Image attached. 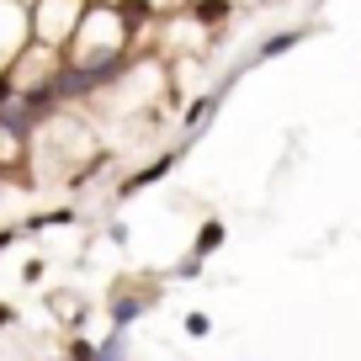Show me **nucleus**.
<instances>
[{
    "label": "nucleus",
    "mask_w": 361,
    "mask_h": 361,
    "mask_svg": "<svg viewBox=\"0 0 361 361\" xmlns=\"http://www.w3.org/2000/svg\"><path fill=\"white\" fill-rule=\"evenodd\" d=\"M224 90L228 85H218V90H207V96H197L192 106H186V117H180V128H186V144H192L197 133H202L207 123H213V112H218V102H224Z\"/></svg>",
    "instance_id": "obj_6"
},
{
    "label": "nucleus",
    "mask_w": 361,
    "mask_h": 361,
    "mask_svg": "<svg viewBox=\"0 0 361 361\" xmlns=\"http://www.w3.org/2000/svg\"><path fill=\"white\" fill-rule=\"evenodd\" d=\"M16 234H22V228H0V255H6V250L16 245Z\"/></svg>",
    "instance_id": "obj_13"
},
{
    "label": "nucleus",
    "mask_w": 361,
    "mask_h": 361,
    "mask_svg": "<svg viewBox=\"0 0 361 361\" xmlns=\"http://www.w3.org/2000/svg\"><path fill=\"white\" fill-rule=\"evenodd\" d=\"M69 224H75V207H54V213H32L22 228H32V234H37V228H69Z\"/></svg>",
    "instance_id": "obj_9"
},
{
    "label": "nucleus",
    "mask_w": 361,
    "mask_h": 361,
    "mask_svg": "<svg viewBox=\"0 0 361 361\" xmlns=\"http://www.w3.org/2000/svg\"><path fill=\"white\" fill-rule=\"evenodd\" d=\"M234 6H260V0H234Z\"/></svg>",
    "instance_id": "obj_16"
},
{
    "label": "nucleus",
    "mask_w": 361,
    "mask_h": 361,
    "mask_svg": "<svg viewBox=\"0 0 361 361\" xmlns=\"http://www.w3.org/2000/svg\"><path fill=\"white\" fill-rule=\"evenodd\" d=\"M180 154H186V149H165V154H154V159H149L144 170H133V176H123V186H117V197H138V192H144V186H154V180H165L170 170L180 165Z\"/></svg>",
    "instance_id": "obj_4"
},
{
    "label": "nucleus",
    "mask_w": 361,
    "mask_h": 361,
    "mask_svg": "<svg viewBox=\"0 0 361 361\" xmlns=\"http://www.w3.org/2000/svg\"><path fill=\"white\" fill-rule=\"evenodd\" d=\"M144 308H154V282H144V287H133V282H117L112 287V298H106V319H112V329H128Z\"/></svg>",
    "instance_id": "obj_3"
},
{
    "label": "nucleus",
    "mask_w": 361,
    "mask_h": 361,
    "mask_svg": "<svg viewBox=\"0 0 361 361\" xmlns=\"http://www.w3.org/2000/svg\"><path fill=\"white\" fill-rule=\"evenodd\" d=\"M96 350H102V345H96V340H85V335H69L64 356H69V361H96Z\"/></svg>",
    "instance_id": "obj_11"
},
{
    "label": "nucleus",
    "mask_w": 361,
    "mask_h": 361,
    "mask_svg": "<svg viewBox=\"0 0 361 361\" xmlns=\"http://www.w3.org/2000/svg\"><path fill=\"white\" fill-rule=\"evenodd\" d=\"M224 239H228L224 218H207V224L197 228V239H192V255H197V260H207V255H213V250H224Z\"/></svg>",
    "instance_id": "obj_8"
},
{
    "label": "nucleus",
    "mask_w": 361,
    "mask_h": 361,
    "mask_svg": "<svg viewBox=\"0 0 361 361\" xmlns=\"http://www.w3.org/2000/svg\"><path fill=\"white\" fill-rule=\"evenodd\" d=\"M96 361H128V329H112L96 350Z\"/></svg>",
    "instance_id": "obj_10"
},
{
    "label": "nucleus",
    "mask_w": 361,
    "mask_h": 361,
    "mask_svg": "<svg viewBox=\"0 0 361 361\" xmlns=\"http://www.w3.org/2000/svg\"><path fill=\"white\" fill-rule=\"evenodd\" d=\"M90 6H96V0H37L32 6V43L64 54V48L75 43V32H80Z\"/></svg>",
    "instance_id": "obj_1"
},
{
    "label": "nucleus",
    "mask_w": 361,
    "mask_h": 361,
    "mask_svg": "<svg viewBox=\"0 0 361 361\" xmlns=\"http://www.w3.org/2000/svg\"><path fill=\"white\" fill-rule=\"evenodd\" d=\"M16 6H27V11H32V6H37V0H16Z\"/></svg>",
    "instance_id": "obj_15"
},
{
    "label": "nucleus",
    "mask_w": 361,
    "mask_h": 361,
    "mask_svg": "<svg viewBox=\"0 0 361 361\" xmlns=\"http://www.w3.org/2000/svg\"><path fill=\"white\" fill-rule=\"evenodd\" d=\"M6 324H16V308L11 303H0V329H6Z\"/></svg>",
    "instance_id": "obj_14"
},
{
    "label": "nucleus",
    "mask_w": 361,
    "mask_h": 361,
    "mask_svg": "<svg viewBox=\"0 0 361 361\" xmlns=\"http://www.w3.org/2000/svg\"><path fill=\"white\" fill-rule=\"evenodd\" d=\"M207 329H213L207 314H186V335H207Z\"/></svg>",
    "instance_id": "obj_12"
},
{
    "label": "nucleus",
    "mask_w": 361,
    "mask_h": 361,
    "mask_svg": "<svg viewBox=\"0 0 361 361\" xmlns=\"http://www.w3.org/2000/svg\"><path fill=\"white\" fill-rule=\"evenodd\" d=\"M180 11L192 16V22L202 27V32H218V27H224L228 16L239 11V6H234V0H186V6H180Z\"/></svg>",
    "instance_id": "obj_5"
},
{
    "label": "nucleus",
    "mask_w": 361,
    "mask_h": 361,
    "mask_svg": "<svg viewBox=\"0 0 361 361\" xmlns=\"http://www.w3.org/2000/svg\"><path fill=\"white\" fill-rule=\"evenodd\" d=\"M27 48H32V11L16 0H0V69H11Z\"/></svg>",
    "instance_id": "obj_2"
},
{
    "label": "nucleus",
    "mask_w": 361,
    "mask_h": 361,
    "mask_svg": "<svg viewBox=\"0 0 361 361\" xmlns=\"http://www.w3.org/2000/svg\"><path fill=\"white\" fill-rule=\"evenodd\" d=\"M303 37H308V27H287V32H271L266 43H260L255 54H250V64H266V59H282L287 48H298Z\"/></svg>",
    "instance_id": "obj_7"
}]
</instances>
